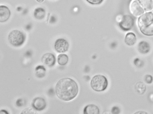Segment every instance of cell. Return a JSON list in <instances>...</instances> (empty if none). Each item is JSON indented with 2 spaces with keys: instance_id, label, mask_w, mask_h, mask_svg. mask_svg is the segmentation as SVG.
<instances>
[{
  "instance_id": "6da1fadb",
  "label": "cell",
  "mask_w": 153,
  "mask_h": 114,
  "mask_svg": "<svg viewBox=\"0 0 153 114\" xmlns=\"http://www.w3.org/2000/svg\"><path fill=\"white\" fill-rule=\"evenodd\" d=\"M56 94L58 98L64 101L74 99L79 93L77 83L73 79L65 78L58 81L55 87Z\"/></svg>"
},
{
  "instance_id": "7a4b0ae2",
  "label": "cell",
  "mask_w": 153,
  "mask_h": 114,
  "mask_svg": "<svg viewBox=\"0 0 153 114\" xmlns=\"http://www.w3.org/2000/svg\"><path fill=\"white\" fill-rule=\"evenodd\" d=\"M131 12L137 17L153 9V0H133L131 3Z\"/></svg>"
},
{
  "instance_id": "3957f363",
  "label": "cell",
  "mask_w": 153,
  "mask_h": 114,
  "mask_svg": "<svg viewBox=\"0 0 153 114\" xmlns=\"http://www.w3.org/2000/svg\"><path fill=\"white\" fill-rule=\"evenodd\" d=\"M137 25L143 34L153 36V12H147L141 15L137 20Z\"/></svg>"
},
{
  "instance_id": "277c9868",
  "label": "cell",
  "mask_w": 153,
  "mask_h": 114,
  "mask_svg": "<svg viewBox=\"0 0 153 114\" xmlns=\"http://www.w3.org/2000/svg\"><path fill=\"white\" fill-rule=\"evenodd\" d=\"M108 80L102 75H96L93 77L91 81V88L97 92L105 91L108 87Z\"/></svg>"
},
{
  "instance_id": "5b68a950",
  "label": "cell",
  "mask_w": 153,
  "mask_h": 114,
  "mask_svg": "<svg viewBox=\"0 0 153 114\" xmlns=\"http://www.w3.org/2000/svg\"><path fill=\"white\" fill-rule=\"evenodd\" d=\"M9 42L15 47L22 46L26 40V36L23 32L18 30H12L8 36Z\"/></svg>"
},
{
  "instance_id": "8992f818",
  "label": "cell",
  "mask_w": 153,
  "mask_h": 114,
  "mask_svg": "<svg viewBox=\"0 0 153 114\" xmlns=\"http://www.w3.org/2000/svg\"><path fill=\"white\" fill-rule=\"evenodd\" d=\"M134 24V19L130 15H123L119 23L120 28L124 31H126L131 30Z\"/></svg>"
},
{
  "instance_id": "52a82bcc",
  "label": "cell",
  "mask_w": 153,
  "mask_h": 114,
  "mask_svg": "<svg viewBox=\"0 0 153 114\" xmlns=\"http://www.w3.org/2000/svg\"><path fill=\"white\" fill-rule=\"evenodd\" d=\"M69 44L68 41L64 38H59L55 41L54 48L58 53H63L69 50Z\"/></svg>"
},
{
  "instance_id": "ba28073f",
  "label": "cell",
  "mask_w": 153,
  "mask_h": 114,
  "mask_svg": "<svg viewBox=\"0 0 153 114\" xmlns=\"http://www.w3.org/2000/svg\"><path fill=\"white\" fill-rule=\"evenodd\" d=\"M31 105L32 107L34 110L38 111H41L45 109L47 104L44 98L37 97L33 100Z\"/></svg>"
},
{
  "instance_id": "9c48e42d",
  "label": "cell",
  "mask_w": 153,
  "mask_h": 114,
  "mask_svg": "<svg viewBox=\"0 0 153 114\" xmlns=\"http://www.w3.org/2000/svg\"><path fill=\"white\" fill-rule=\"evenodd\" d=\"M41 61L44 65L51 67L55 65L56 59L53 54L51 53H47L43 56Z\"/></svg>"
},
{
  "instance_id": "30bf717a",
  "label": "cell",
  "mask_w": 153,
  "mask_h": 114,
  "mask_svg": "<svg viewBox=\"0 0 153 114\" xmlns=\"http://www.w3.org/2000/svg\"><path fill=\"white\" fill-rule=\"evenodd\" d=\"M10 11L9 8L5 5L0 6V21L4 23L7 21L10 16Z\"/></svg>"
},
{
  "instance_id": "8fae6325",
  "label": "cell",
  "mask_w": 153,
  "mask_h": 114,
  "mask_svg": "<svg viewBox=\"0 0 153 114\" xmlns=\"http://www.w3.org/2000/svg\"><path fill=\"white\" fill-rule=\"evenodd\" d=\"M100 113L99 108L94 104H90L86 106L83 110L84 114H98Z\"/></svg>"
},
{
  "instance_id": "7c38bea8",
  "label": "cell",
  "mask_w": 153,
  "mask_h": 114,
  "mask_svg": "<svg viewBox=\"0 0 153 114\" xmlns=\"http://www.w3.org/2000/svg\"><path fill=\"white\" fill-rule=\"evenodd\" d=\"M138 50L140 53L145 54L149 52L151 46L148 43L145 41H141L137 45Z\"/></svg>"
},
{
  "instance_id": "4fadbf2b",
  "label": "cell",
  "mask_w": 153,
  "mask_h": 114,
  "mask_svg": "<svg viewBox=\"0 0 153 114\" xmlns=\"http://www.w3.org/2000/svg\"><path fill=\"white\" fill-rule=\"evenodd\" d=\"M136 35L133 33H128L125 37V42L127 45L131 46L134 45L136 42Z\"/></svg>"
},
{
  "instance_id": "5bb4252c",
  "label": "cell",
  "mask_w": 153,
  "mask_h": 114,
  "mask_svg": "<svg viewBox=\"0 0 153 114\" xmlns=\"http://www.w3.org/2000/svg\"><path fill=\"white\" fill-rule=\"evenodd\" d=\"M46 12L45 9L42 7L36 8L34 12V16L35 19L41 20L45 17Z\"/></svg>"
},
{
  "instance_id": "9a60e30c",
  "label": "cell",
  "mask_w": 153,
  "mask_h": 114,
  "mask_svg": "<svg viewBox=\"0 0 153 114\" xmlns=\"http://www.w3.org/2000/svg\"><path fill=\"white\" fill-rule=\"evenodd\" d=\"M46 72V70L45 68L43 66H38L36 67L35 70L36 77L39 78H42L45 77Z\"/></svg>"
},
{
  "instance_id": "2e32d148",
  "label": "cell",
  "mask_w": 153,
  "mask_h": 114,
  "mask_svg": "<svg viewBox=\"0 0 153 114\" xmlns=\"http://www.w3.org/2000/svg\"><path fill=\"white\" fill-rule=\"evenodd\" d=\"M135 89L136 92L140 95H143L145 92L146 87L145 85L142 82H138L136 83L135 86Z\"/></svg>"
},
{
  "instance_id": "e0dca14e",
  "label": "cell",
  "mask_w": 153,
  "mask_h": 114,
  "mask_svg": "<svg viewBox=\"0 0 153 114\" xmlns=\"http://www.w3.org/2000/svg\"><path fill=\"white\" fill-rule=\"evenodd\" d=\"M58 63L61 66H65L68 63L69 57L66 54H60L58 56Z\"/></svg>"
},
{
  "instance_id": "ac0fdd59",
  "label": "cell",
  "mask_w": 153,
  "mask_h": 114,
  "mask_svg": "<svg viewBox=\"0 0 153 114\" xmlns=\"http://www.w3.org/2000/svg\"><path fill=\"white\" fill-rule=\"evenodd\" d=\"M89 3L92 5H99L102 3L103 0H86Z\"/></svg>"
},
{
  "instance_id": "d6986e66",
  "label": "cell",
  "mask_w": 153,
  "mask_h": 114,
  "mask_svg": "<svg viewBox=\"0 0 153 114\" xmlns=\"http://www.w3.org/2000/svg\"><path fill=\"white\" fill-rule=\"evenodd\" d=\"M153 78L152 76L151 75H147L145 77V81L147 84H151L152 83Z\"/></svg>"
},
{
  "instance_id": "ffe728a7",
  "label": "cell",
  "mask_w": 153,
  "mask_h": 114,
  "mask_svg": "<svg viewBox=\"0 0 153 114\" xmlns=\"http://www.w3.org/2000/svg\"><path fill=\"white\" fill-rule=\"evenodd\" d=\"M36 113L31 108H27L24 110L22 111L21 114H34Z\"/></svg>"
},
{
  "instance_id": "44dd1931",
  "label": "cell",
  "mask_w": 153,
  "mask_h": 114,
  "mask_svg": "<svg viewBox=\"0 0 153 114\" xmlns=\"http://www.w3.org/2000/svg\"><path fill=\"white\" fill-rule=\"evenodd\" d=\"M112 113L114 114L119 113L120 110L119 108L117 107H114L112 108Z\"/></svg>"
},
{
  "instance_id": "7402d4cb",
  "label": "cell",
  "mask_w": 153,
  "mask_h": 114,
  "mask_svg": "<svg viewBox=\"0 0 153 114\" xmlns=\"http://www.w3.org/2000/svg\"><path fill=\"white\" fill-rule=\"evenodd\" d=\"M37 2L40 3L44 1V0H36Z\"/></svg>"
}]
</instances>
